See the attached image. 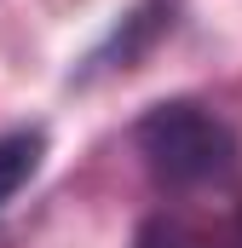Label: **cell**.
Instances as JSON below:
<instances>
[{
    "instance_id": "1",
    "label": "cell",
    "mask_w": 242,
    "mask_h": 248,
    "mask_svg": "<svg viewBox=\"0 0 242 248\" xmlns=\"http://www.w3.org/2000/svg\"><path fill=\"white\" fill-rule=\"evenodd\" d=\"M133 144L144 156V168L167 190H202L225 185L237 173V133L219 110L196 104V98H167L156 110H144V122L133 127Z\"/></svg>"
},
{
    "instance_id": "2",
    "label": "cell",
    "mask_w": 242,
    "mask_h": 248,
    "mask_svg": "<svg viewBox=\"0 0 242 248\" xmlns=\"http://www.w3.org/2000/svg\"><path fill=\"white\" fill-rule=\"evenodd\" d=\"M41 156H46V133H41V127H12V133H0V208L35 179Z\"/></svg>"
},
{
    "instance_id": "3",
    "label": "cell",
    "mask_w": 242,
    "mask_h": 248,
    "mask_svg": "<svg viewBox=\"0 0 242 248\" xmlns=\"http://www.w3.org/2000/svg\"><path fill=\"white\" fill-rule=\"evenodd\" d=\"M133 248H242V243H225V237H213V231H202V225H190V219H150Z\"/></svg>"
}]
</instances>
